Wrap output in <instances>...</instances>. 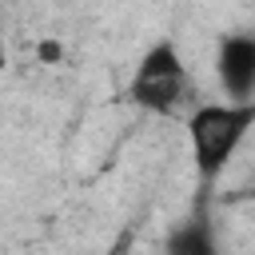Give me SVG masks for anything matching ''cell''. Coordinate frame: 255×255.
<instances>
[{
	"label": "cell",
	"mask_w": 255,
	"mask_h": 255,
	"mask_svg": "<svg viewBox=\"0 0 255 255\" xmlns=\"http://www.w3.org/2000/svg\"><path fill=\"white\" fill-rule=\"evenodd\" d=\"M255 128V96L247 100H215V104H199L187 116V143H191V163L199 171L203 183H215L227 163L235 159V151L243 147V139Z\"/></svg>",
	"instance_id": "obj_1"
},
{
	"label": "cell",
	"mask_w": 255,
	"mask_h": 255,
	"mask_svg": "<svg viewBox=\"0 0 255 255\" xmlns=\"http://www.w3.org/2000/svg\"><path fill=\"white\" fill-rule=\"evenodd\" d=\"M187 92H191V76H187V64H183L175 40H155L131 72L128 100L143 112L171 116L187 100Z\"/></svg>",
	"instance_id": "obj_2"
},
{
	"label": "cell",
	"mask_w": 255,
	"mask_h": 255,
	"mask_svg": "<svg viewBox=\"0 0 255 255\" xmlns=\"http://www.w3.org/2000/svg\"><path fill=\"white\" fill-rule=\"evenodd\" d=\"M215 76H219V88L231 100L255 96V32H227L219 40Z\"/></svg>",
	"instance_id": "obj_3"
},
{
	"label": "cell",
	"mask_w": 255,
	"mask_h": 255,
	"mask_svg": "<svg viewBox=\"0 0 255 255\" xmlns=\"http://www.w3.org/2000/svg\"><path fill=\"white\" fill-rule=\"evenodd\" d=\"M167 251H175V255H211V251H215L211 223H203V219L179 223V231L167 239Z\"/></svg>",
	"instance_id": "obj_4"
},
{
	"label": "cell",
	"mask_w": 255,
	"mask_h": 255,
	"mask_svg": "<svg viewBox=\"0 0 255 255\" xmlns=\"http://www.w3.org/2000/svg\"><path fill=\"white\" fill-rule=\"evenodd\" d=\"M36 52H40L44 64H60V60H64V44H56V40H44Z\"/></svg>",
	"instance_id": "obj_5"
}]
</instances>
